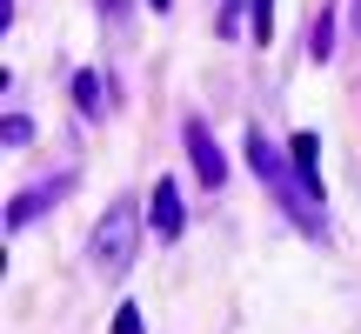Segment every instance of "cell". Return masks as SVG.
Here are the masks:
<instances>
[{
	"mask_svg": "<svg viewBox=\"0 0 361 334\" xmlns=\"http://www.w3.org/2000/svg\"><path fill=\"white\" fill-rule=\"evenodd\" d=\"M247 167L268 180V194L281 201V214L295 221L308 241H328V207H322V187H314V180L295 167V154H288V161L274 154V141H268L261 128H247Z\"/></svg>",
	"mask_w": 361,
	"mask_h": 334,
	"instance_id": "6da1fadb",
	"label": "cell"
},
{
	"mask_svg": "<svg viewBox=\"0 0 361 334\" xmlns=\"http://www.w3.org/2000/svg\"><path fill=\"white\" fill-rule=\"evenodd\" d=\"M87 254H94V268H101V274H128L134 254H141V207H134V201H114L101 221H94Z\"/></svg>",
	"mask_w": 361,
	"mask_h": 334,
	"instance_id": "7a4b0ae2",
	"label": "cell"
},
{
	"mask_svg": "<svg viewBox=\"0 0 361 334\" xmlns=\"http://www.w3.org/2000/svg\"><path fill=\"white\" fill-rule=\"evenodd\" d=\"M180 141H188V161H194V174H201V187H221V180H228V161H221L214 134H207L201 120H188V128H180Z\"/></svg>",
	"mask_w": 361,
	"mask_h": 334,
	"instance_id": "3957f363",
	"label": "cell"
},
{
	"mask_svg": "<svg viewBox=\"0 0 361 334\" xmlns=\"http://www.w3.org/2000/svg\"><path fill=\"white\" fill-rule=\"evenodd\" d=\"M61 194H74V174H54V180H40V187H27V194H20V201H13V207H7V228H13V234H20V228H27V221H34V214H47V207H54V201H61Z\"/></svg>",
	"mask_w": 361,
	"mask_h": 334,
	"instance_id": "277c9868",
	"label": "cell"
},
{
	"mask_svg": "<svg viewBox=\"0 0 361 334\" xmlns=\"http://www.w3.org/2000/svg\"><path fill=\"white\" fill-rule=\"evenodd\" d=\"M147 214H154V234H161V241H180L188 214H180V187H174V180H154V194H147Z\"/></svg>",
	"mask_w": 361,
	"mask_h": 334,
	"instance_id": "5b68a950",
	"label": "cell"
},
{
	"mask_svg": "<svg viewBox=\"0 0 361 334\" xmlns=\"http://www.w3.org/2000/svg\"><path fill=\"white\" fill-rule=\"evenodd\" d=\"M74 107H80V114H107V80L94 74V67L74 74Z\"/></svg>",
	"mask_w": 361,
	"mask_h": 334,
	"instance_id": "8992f818",
	"label": "cell"
},
{
	"mask_svg": "<svg viewBox=\"0 0 361 334\" xmlns=\"http://www.w3.org/2000/svg\"><path fill=\"white\" fill-rule=\"evenodd\" d=\"M288 154H295V167H301V174H308V180H314V187H322V141H314V134H308V128H301V134H295V141H288Z\"/></svg>",
	"mask_w": 361,
	"mask_h": 334,
	"instance_id": "52a82bcc",
	"label": "cell"
},
{
	"mask_svg": "<svg viewBox=\"0 0 361 334\" xmlns=\"http://www.w3.org/2000/svg\"><path fill=\"white\" fill-rule=\"evenodd\" d=\"M247 34H255V47L274 40V0H247Z\"/></svg>",
	"mask_w": 361,
	"mask_h": 334,
	"instance_id": "ba28073f",
	"label": "cell"
},
{
	"mask_svg": "<svg viewBox=\"0 0 361 334\" xmlns=\"http://www.w3.org/2000/svg\"><path fill=\"white\" fill-rule=\"evenodd\" d=\"M0 134H7V147H27V141H34V120H27V114H7V128H0Z\"/></svg>",
	"mask_w": 361,
	"mask_h": 334,
	"instance_id": "9c48e42d",
	"label": "cell"
},
{
	"mask_svg": "<svg viewBox=\"0 0 361 334\" xmlns=\"http://www.w3.org/2000/svg\"><path fill=\"white\" fill-rule=\"evenodd\" d=\"M328 54H335V13L314 27V61H328Z\"/></svg>",
	"mask_w": 361,
	"mask_h": 334,
	"instance_id": "30bf717a",
	"label": "cell"
},
{
	"mask_svg": "<svg viewBox=\"0 0 361 334\" xmlns=\"http://www.w3.org/2000/svg\"><path fill=\"white\" fill-rule=\"evenodd\" d=\"M107 334H141V308H134V301H128V308L114 314V328H107Z\"/></svg>",
	"mask_w": 361,
	"mask_h": 334,
	"instance_id": "8fae6325",
	"label": "cell"
},
{
	"mask_svg": "<svg viewBox=\"0 0 361 334\" xmlns=\"http://www.w3.org/2000/svg\"><path fill=\"white\" fill-rule=\"evenodd\" d=\"M221 34H234V0H221Z\"/></svg>",
	"mask_w": 361,
	"mask_h": 334,
	"instance_id": "7c38bea8",
	"label": "cell"
},
{
	"mask_svg": "<svg viewBox=\"0 0 361 334\" xmlns=\"http://www.w3.org/2000/svg\"><path fill=\"white\" fill-rule=\"evenodd\" d=\"M101 13H107V20H121V13H128V0H101Z\"/></svg>",
	"mask_w": 361,
	"mask_h": 334,
	"instance_id": "4fadbf2b",
	"label": "cell"
},
{
	"mask_svg": "<svg viewBox=\"0 0 361 334\" xmlns=\"http://www.w3.org/2000/svg\"><path fill=\"white\" fill-rule=\"evenodd\" d=\"M348 13H355V34H361V0H348Z\"/></svg>",
	"mask_w": 361,
	"mask_h": 334,
	"instance_id": "5bb4252c",
	"label": "cell"
},
{
	"mask_svg": "<svg viewBox=\"0 0 361 334\" xmlns=\"http://www.w3.org/2000/svg\"><path fill=\"white\" fill-rule=\"evenodd\" d=\"M147 7H154V13H168V7H174V0H147Z\"/></svg>",
	"mask_w": 361,
	"mask_h": 334,
	"instance_id": "9a60e30c",
	"label": "cell"
}]
</instances>
